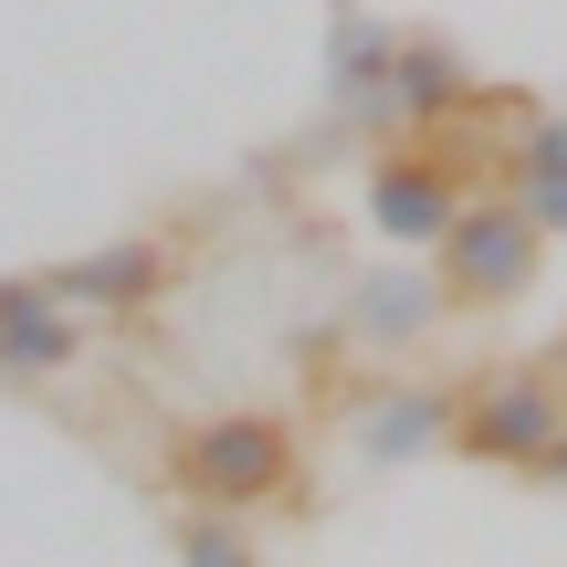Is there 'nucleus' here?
<instances>
[{"mask_svg":"<svg viewBox=\"0 0 567 567\" xmlns=\"http://www.w3.org/2000/svg\"><path fill=\"white\" fill-rule=\"evenodd\" d=\"M305 431L284 410H200V421L168 431L158 452V484L200 515H264V505H295L305 494Z\"/></svg>","mask_w":567,"mask_h":567,"instance_id":"obj_1","label":"nucleus"},{"mask_svg":"<svg viewBox=\"0 0 567 567\" xmlns=\"http://www.w3.org/2000/svg\"><path fill=\"white\" fill-rule=\"evenodd\" d=\"M536 264H547V231L526 221L515 189H473V200L452 210V231L431 243L442 305H515V295H536Z\"/></svg>","mask_w":567,"mask_h":567,"instance_id":"obj_2","label":"nucleus"},{"mask_svg":"<svg viewBox=\"0 0 567 567\" xmlns=\"http://www.w3.org/2000/svg\"><path fill=\"white\" fill-rule=\"evenodd\" d=\"M557 431H567V389L547 368H484L452 400V452L463 463H494V473H536L557 452Z\"/></svg>","mask_w":567,"mask_h":567,"instance_id":"obj_3","label":"nucleus"},{"mask_svg":"<svg viewBox=\"0 0 567 567\" xmlns=\"http://www.w3.org/2000/svg\"><path fill=\"white\" fill-rule=\"evenodd\" d=\"M473 189L452 179V158L442 147H379L368 158V179H358V210H368V231L379 243H400V252H431L452 231V210H463Z\"/></svg>","mask_w":567,"mask_h":567,"instance_id":"obj_4","label":"nucleus"},{"mask_svg":"<svg viewBox=\"0 0 567 567\" xmlns=\"http://www.w3.org/2000/svg\"><path fill=\"white\" fill-rule=\"evenodd\" d=\"M326 116L368 137L400 126V32L368 21L358 0H326Z\"/></svg>","mask_w":567,"mask_h":567,"instance_id":"obj_5","label":"nucleus"},{"mask_svg":"<svg viewBox=\"0 0 567 567\" xmlns=\"http://www.w3.org/2000/svg\"><path fill=\"white\" fill-rule=\"evenodd\" d=\"M42 284H53L84 326H95V316H147V305L179 284V252H168L158 231H116L105 252H74V264H53Z\"/></svg>","mask_w":567,"mask_h":567,"instance_id":"obj_6","label":"nucleus"},{"mask_svg":"<svg viewBox=\"0 0 567 567\" xmlns=\"http://www.w3.org/2000/svg\"><path fill=\"white\" fill-rule=\"evenodd\" d=\"M452 400H463V389H442V379H389V389H368V400L347 410L358 463H431V452H452Z\"/></svg>","mask_w":567,"mask_h":567,"instance_id":"obj_7","label":"nucleus"},{"mask_svg":"<svg viewBox=\"0 0 567 567\" xmlns=\"http://www.w3.org/2000/svg\"><path fill=\"white\" fill-rule=\"evenodd\" d=\"M84 358V316L53 295L42 274L0 284V379H63Z\"/></svg>","mask_w":567,"mask_h":567,"instance_id":"obj_8","label":"nucleus"},{"mask_svg":"<svg viewBox=\"0 0 567 567\" xmlns=\"http://www.w3.org/2000/svg\"><path fill=\"white\" fill-rule=\"evenodd\" d=\"M473 105V63L442 32H400V137H431Z\"/></svg>","mask_w":567,"mask_h":567,"instance_id":"obj_9","label":"nucleus"},{"mask_svg":"<svg viewBox=\"0 0 567 567\" xmlns=\"http://www.w3.org/2000/svg\"><path fill=\"white\" fill-rule=\"evenodd\" d=\"M431 326H442V284L431 274H358V295H347V337L358 347H421Z\"/></svg>","mask_w":567,"mask_h":567,"instance_id":"obj_10","label":"nucleus"},{"mask_svg":"<svg viewBox=\"0 0 567 567\" xmlns=\"http://www.w3.org/2000/svg\"><path fill=\"white\" fill-rule=\"evenodd\" d=\"M179 567H264V557H252V515L179 505Z\"/></svg>","mask_w":567,"mask_h":567,"instance_id":"obj_11","label":"nucleus"},{"mask_svg":"<svg viewBox=\"0 0 567 567\" xmlns=\"http://www.w3.org/2000/svg\"><path fill=\"white\" fill-rule=\"evenodd\" d=\"M547 168H567V116H536L515 137V179H547Z\"/></svg>","mask_w":567,"mask_h":567,"instance_id":"obj_12","label":"nucleus"},{"mask_svg":"<svg viewBox=\"0 0 567 567\" xmlns=\"http://www.w3.org/2000/svg\"><path fill=\"white\" fill-rule=\"evenodd\" d=\"M515 200H526V221L557 243V231H567V168H547V179H515Z\"/></svg>","mask_w":567,"mask_h":567,"instance_id":"obj_13","label":"nucleus"},{"mask_svg":"<svg viewBox=\"0 0 567 567\" xmlns=\"http://www.w3.org/2000/svg\"><path fill=\"white\" fill-rule=\"evenodd\" d=\"M536 484H557V494H567V431H557V452H547V463H536Z\"/></svg>","mask_w":567,"mask_h":567,"instance_id":"obj_14","label":"nucleus"},{"mask_svg":"<svg viewBox=\"0 0 567 567\" xmlns=\"http://www.w3.org/2000/svg\"><path fill=\"white\" fill-rule=\"evenodd\" d=\"M536 368H547V379H557V389H567V337H557V347H547V358H536Z\"/></svg>","mask_w":567,"mask_h":567,"instance_id":"obj_15","label":"nucleus"}]
</instances>
